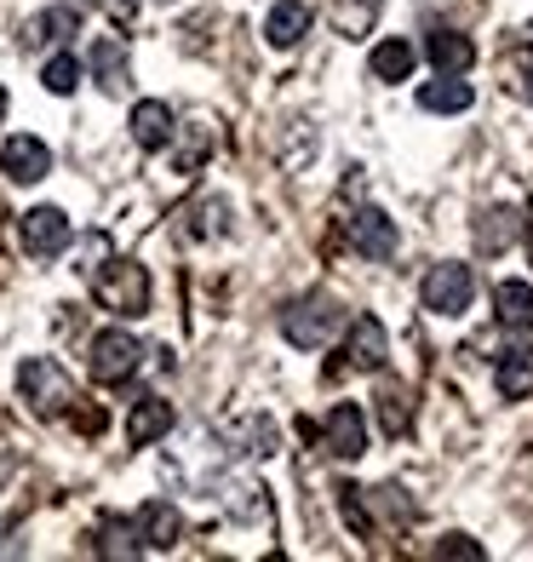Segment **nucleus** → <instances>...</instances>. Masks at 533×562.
<instances>
[{"label":"nucleus","instance_id":"1","mask_svg":"<svg viewBox=\"0 0 533 562\" xmlns=\"http://www.w3.org/2000/svg\"><path fill=\"white\" fill-rule=\"evenodd\" d=\"M92 299L104 304L110 316H121V322H138V316H149V270L138 265V259H110L92 270Z\"/></svg>","mask_w":533,"mask_h":562},{"label":"nucleus","instance_id":"2","mask_svg":"<svg viewBox=\"0 0 533 562\" xmlns=\"http://www.w3.org/2000/svg\"><path fill=\"white\" fill-rule=\"evenodd\" d=\"M18 396L30 402L35 419H64L75 402H81V391H75V379L53 362V356H30V362L18 368Z\"/></svg>","mask_w":533,"mask_h":562},{"label":"nucleus","instance_id":"3","mask_svg":"<svg viewBox=\"0 0 533 562\" xmlns=\"http://www.w3.org/2000/svg\"><path fill=\"white\" fill-rule=\"evenodd\" d=\"M344 322H350V316H344V304H339L333 293H304V299H293L287 311H282V334H287V345H298V350H321Z\"/></svg>","mask_w":533,"mask_h":562},{"label":"nucleus","instance_id":"4","mask_svg":"<svg viewBox=\"0 0 533 562\" xmlns=\"http://www.w3.org/2000/svg\"><path fill=\"white\" fill-rule=\"evenodd\" d=\"M419 299H424V311H430V316H442V322L465 316V311H470V299H476V276H470V265H460V259L430 265L424 281H419Z\"/></svg>","mask_w":533,"mask_h":562},{"label":"nucleus","instance_id":"5","mask_svg":"<svg viewBox=\"0 0 533 562\" xmlns=\"http://www.w3.org/2000/svg\"><path fill=\"white\" fill-rule=\"evenodd\" d=\"M385 356H390L385 322H378V316H350L344 339H339V362H333V373H378V368H385Z\"/></svg>","mask_w":533,"mask_h":562},{"label":"nucleus","instance_id":"6","mask_svg":"<svg viewBox=\"0 0 533 562\" xmlns=\"http://www.w3.org/2000/svg\"><path fill=\"white\" fill-rule=\"evenodd\" d=\"M87 368H92L98 385H126V379L144 368V345L126 334V327H104L87 350Z\"/></svg>","mask_w":533,"mask_h":562},{"label":"nucleus","instance_id":"7","mask_svg":"<svg viewBox=\"0 0 533 562\" xmlns=\"http://www.w3.org/2000/svg\"><path fill=\"white\" fill-rule=\"evenodd\" d=\"M18 241H23L30 259H58V252L75 241V224H69L64 207H30L18 218Z\"/></svg>","mask_w":533,"mask_h":562},{"label":"nucleus","instance_id":"8","mask_svg":"<svg viewBox=\"0 0 533 562\" xmlns=\"http://www.w3.org/2000/svg\"><path fill=\"white\" fill-rule=\"evenodd\" d=\"M344 236H350V247L362 252L367 265L396 259V247H401L396 218H390V213H378V207H355V213H350V224H344Z\"/></svg>","mask_w":533,"mask_h":562},{"label":"nucleus","instance_id":"9","mask_svg":"<svg viewBox=\"0 0 533 562\" xmlns=\"http://www.w3.org/2000/svg\"><path fill=\"white\" fill-rule=\"evenodd\" d=\"M355 505H362V528L378 533V528H413L419 505L408 499V488L396 482H378V488H355Z\"/></svg>","mask_w":533,"mask_h":562},{"label":"nucleus","instance_id":"10","mask_svg":"<svg viewBox=\"0 0 533 562\" xmlns=\"http://www.w3.org/2000/svg\"><path fill=\"white\" fill-rule=\"evenodd\" d=\"M0 172L12 178V184H41L46 172H53V149H46L35 133H12L0 144Z\"/></svg>","mask_w":533,"mask_h":562},{"label":"nucleus","instance_id":"11","mask_svg":"<svg viewBox=\"0 0 533 562\" xmlns=\"http://www.w3.org/2000/svg\"><path fill=\"white\" fill-rule=\"evenodd\" d=\"M126 126H133V144L144 149V156H161V149L172 144V133H178V115H172V104H161V98H138Z\"/></svg>","mask_w":533,"mask_h":562},{"label":"nucleus","instance_id":"12","mask_svg":"<svg viewBox=\"0 0 533 562\" xmlns=\"http://www.w3.org/2000/svg\"><path fill=\"white\" fill-rule=\"evenodd\" d=\"M87 69H92V81L104 87L110 98H121L126 87H133V58H126V41H121V35H98Z\"/></svg>","mask_w":533,"mask_h":562},{"label":"nucleus","instance_id":"13","mask_svg":"<svg viewBox=\"0 0 533 562\" xmlns=\"http://www.w3.org/2000/svg\"><path fill=\"white\" fill-rule=\"evenodd\" d=\"M470 236H476V247L488 252V259H499V252L522 236V207H511V201H494V207H481L476 224H470Z\"/></svg>","mask_w":533,"mask_h":562},{"label":"nucleus","instance_id":"14","mask_svg":"<svg viewBox=\"0 0 533 562\" xmlns=\"http://www.w3.org/2000/svg\"><path fill=\"white\" fill-rule=\"evenodd\" d=\"M321 430H327V453H333V459H350V465H355V459L367 453V419H362V407H355V402H339Z\"/></svg>","mask_w":533,"mask_h":562},{"label":"nucleus","instance_id":"15","mask_svg":"<svg viewBox=\"0 0 533 562\" xmlns=\"http://www.w3.org/2000/svg\"><path fill=\"white\" fill-rule=\"evenodd\" d=\"M69 35H81V7H46L23 23V46L30 53H46V46H64Z\"/></svg>","mask_w":533,"mask_h":562},{"label":"nucleus","instance_id":"16","mask_svg":"<svg viewBox=\"0 0 533 562\" xmlns=\"http://www.w3.org/2000/svg\"><path fill=\"white\" fill-rule=\"evenodd\" d=\"M310 23H316V12L304 7V0H275L270 18H264V41L275 46V53H293V46L310 35Z\"/></svg>","mask_w":533,"mask_h":562},{"label":"nucleus","instance_id":"17","mask_svg":"<svg viewBox=\"0 0 533 562\" xmlns=\"http://www.w3.org/2000/svg\"><path fill=\"white\" fill-rule=\"evenodd\" d=\"M133 522H138L144 551H172L178 540H184V517H178V505H167V499H149Z\"/></svg>","mask_w":533,"mask_h":562},{"label":"nucleus","instance_id":"18","mask_svg":"<svg viewBox=\"0 0 533 562\" xmlns=\"http://www.w3.org/2000/svg\"><path fill=\"white\" fill-rule=\"evenodd\" d=\"M424 58H430L436 75H465L476 64V41L460 35V30H430L424 35Z\"/></svg>","mask_w":533,"mask_h":562},{"label":"nucleus","instance_id":"19","mask_svg":"<svg viewBox=\"0 0 533 562\" xmlns=\"http://www.w3.org/2000/svg\"><path fill=\"white\" fill-rule=\"evenodd\" d=\"M167 430H172V402L167 396H138L133 414H126V442L149 448V442H161Z\"/></svg>","mask_w":533,"mask_h":562},{"label":"nucleus","instance_id":"20","mask_svg":"<svg viewBox=\"0 0 533 562\" xmlns=\"http://www.w3.org/2000/svg\"><path fill=\"white\" fill-rule=\"evenodd\" d=\"M494 322L504 334H533V281H499L494 288Z\"/></svg>","mask_w":533,"mask_h":562},{"label":"nucleus","instance_id":"21","mask_svg":"<svg viewBox=\"0 0 533 562\" xmlns=\"http://www.w3.org/2000/svg\"><path fill=\"white\" fill-rule=\"evenodd\" d=\"M494 391H499L504 402L533 396V345H511V350H499V362H494Z\"/></svg>","mask_w":533,"mask_h":562},{"label":"nucleus","instance_id":"22","mask_svg":"<svg viewBox=\"0 0 533 562\" xmlns=\"http://www.w3.org/2000/svg\"><path fill=\"white\" fill-rule=\"evenodd\" d=\"M476 104V92L460 81V75H436V81L419 87V110L424 115H465Z\"/></svg>","mask_w":533,"mask_h":562},{"label":"nucleus","instance_id":"23","mask_svg":"<svg viewBox=\"0 0 533 562\" xmlns=\"http://www.w3.org/2000/svg\"><path fill=\"white\" fill-rule=\"evenodd\" d=\"M373 407H378V430L385 437H408L413 430V391L408 385H378Z\"/></svg>","mask_w":533,"mask_h":562},{"label":"nucleus","instance_id":"24","mask_svg":"<svg viewBox=\"0 0 533 562\" xmlns=\"http://www.w3.org/2000/svg\"><path fill=\"white\" fill-rule=\"evenodd\" d=\"M413 64H419V46L408 35H390V41L373 46V75H378V81H408Z\"/></svg>","mask_w":533,"mask_h":562},{"label":"nucleus","instance_id":"25","mask_svg":"<svg viewBox=\"0 0 533 562\" xmlns=\"http://www.w3.org/2000/svg\"><path fill=\"white\" fill-rule=\"evenodd\" d=\"M378 7H385V0H333V30L344 35V41H362L373 23H378Z\"/></svg>","mask_w":533,"mask_h":562},{"label":"nucleus","instance_id":"26","mask_svg":"<svg viewBox=\"0 0 533 562\" xmlns=\"http://www.w3.org/2000/svg\"><path fill=\"white\" fill-rule=\"evenodd\" d=\"M81 81H87V69H81V58H75V53H64V46L41 64V87L53 92V98H69Z\"/></svg>","mask_w":533,"mask_h":562},{"label":"nucleus","instance_id":"27","mask_svg":"<svg viewBox=\"0 0 533 562\" xmlns=\"http://www.w3.org/2000/svg\"><path fill=\"white\" fill-rule=\"evenodd\" d=\"M104 540H98V551L104 557H144V540H138V522L133 517H104Z\"/></svg>","mask_w":533,"mask_h":562},{"label":"nucleus","instance_id":"28","mask_svg":"<svg viewBox=\"0 0 533 562\" xmlns=\"http://www.w3.org/2000/svg\"><path fill=\"white\" fill-rule=\"evenodd\" d=\"M224 213H230V207H224V201H195V207H190V224H184V236L190 241H213V236H224V229H230V224H224Z\"/></svg>","mask_w":533,"mask_h":562},{"label":"nucleus","instance_id":"29","mask_svg":"<svg viewBox=\"0 0 533 562\" xmlns=\"http://www.w3.org/2000/svg\"><path fill=\"white\" fill-rule=\"evenodd\" d=\"M230 442H236V453H247V459H270V453H275V425H270V419H247V425L230 430Z\"/></svg>","mask_w":533,"mask_h":562},{"label":"nucleus","instance_id":"30","mask_svg":"<svg viewBox=\"0 0 533 562\" xmlns=\"http://www.w3.org/2000/svg\"><path fill=\"white\" fill-rule=\"evenodd\" d=\"M207 156H213V126L207 121L184 126V144H178V172H195Z\"/></svg>","mask_w":533,"mask_h":562},{"label":"nucleus","instance_id":"31","mask_svg":"<svg viewBox=\"0 0 533 562\" xmlns=\"http://www.w3.org/2000/svg\"><path fill=\"white\" fill-rule=\"evenodd\" d=\"M224 505H230V517L259 522L264 517V488H252V482H224Z\"/></svg>","mask_w":533,"mask_h":562},{"label":"nucleus","instance_id":"32","mask_svg":"<svg viewBox=\"0 0 533 562\" xmlns=\"http://www.w3.org/2000/svg\"><path fill=\"white\" fill-rule=\"evenodd\" d=\"M110 259V236L104 229H92V236H81V252H75V270H81L87 281H92V270Z\"/></svg>","mask_w":533,"mask_h":562},{"label":"nucleus","instance_id":"33","mask_svg":"<svg viewBox=\"0 0 533 562\" xmlns=\"http://www.w3.org/2000/svg\"><path fill=\"white\" fill-rule=\"evenodd\" d=\"M436 557H465V562H476V557H488L476 540H465V533H447V540L436 546Z\"/></svg>","mask_w":533,"mask_h":562},{"label":"nucleus","instance_id":"34","mask_svg":"<svg viewBox=\"0 0 533 562\" xmlns=\"http://www.w3.org/2000/svg\"><path fill=\"white\" fill-rule=\"evenodd\" d=\"M104 7H110L115 18H133V12H138V0H104Z\"/></svg>","mask_w":533,"mask_h":562},{"label":"nucleus","instance_id":"35","mask_svg":"<svg viewBox=\"0 0 533 562\" xmlns=\"http://www.w3.org/2000/svg\"><path fill=\"white\" fill-rule=\"evenodd\" d=\"M522 241H528V265H533V213H522Z\"/></svg>","mask_w":533,"mask_h":562},{"label":"nucleus","instance_id":"36","mask_svg":"<svg viewBox=\"0 0 533 562\" xmlns=\"http://www.w3.org/2000/svg\"><path fill=\"white\" fill-rule=\"evenodd\" d=\"M522 98L533 104V58H528V75H522Z\"/></svg>","mask_w":533,"mask_h":562},{"label":"nucleus","instance_id":"37","mask_svg":"<svg viewBox=\"0 0 533 562\" xmlns=\"http://www.w3.org/2000/svg\"><path fill=\"white\" fill-rule=\"evenodd\" d=\"M7 533H12V522H0V551H7Z\"/></svg>","mask_w":533,"mask_h":562},{"label":"nucleus","instance_id":"38","mask_svg":"<svg viewBox=\"0 0 533 562\" xmlns=\"http://www.w3.org/2000/svg\"><path fill=\"white\" fill-rule=\"evenodd\" d=\"M0 121H7V87H0Z\"/></svg>","mask_w":533,"mask_h":562}]
</instances>
